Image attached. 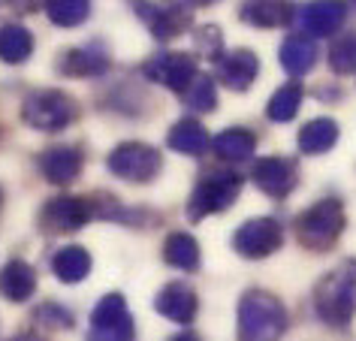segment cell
Masks as SVG:
<instances>
[{
	"instance_id": "1",
	"label": "cell",
	"mask_w": 356,
	"mask_h": 341,
	"mask_svg": "<svg viewBox=\"0 0 356 341\" xmlns=\"http://www.w3.org/2000/svg\"><path fill=\"white\" fill-rule=\"evenodd\" d=\"M314 314L326 326L344 329L356 317V260H341L320 278L311 293Z\"/></svg>"
},
{
	"instance_id": "2",
	"label": "cell",
	"mask_w": 356,
	"mask_h": 341,
	"mask_svg": "<svg viewBox=\"0 0 356 341\" xmlns=\"http://www.w3.org/2000/svg\"><path fill=\"white\" fill-rule=\"evenodd\" d=\"M287 332V308L269 290H245L238 299V341H278Z\"/></svg>"
},
{
	"instance_id": "3",
	"label": "cell",
	"mask_w": 356,
	"mask_h": 341,
	"mask_svg": "<svg viewBox=\"0 0 356 341\" xmlns=\"http://www.w3.org/2000/svg\"><path fill=\"white\" fill-rule=\"evenodd\" d=\"M293 227H296V239L302 248L311 251V254H326V251H332V245L341 239L347 227L344 205L341 200H332V196L317 200L305 212H299Z\"/></svg>"
},
{
	"instance_id": "4",
	"label": "cell",
	"mask_w": 356,
	"mask_h": 341,
	"mask_svg": "<svg viewBox=\"0 0 356 341\" xmlns=\"http://www.w3.org/2000/svg\"><path fill=\"white\" fill-rule=\"evenodd\" d=\"M245 178L233 173V169H215V173H206L193 187L188 205H184V214L188 221H202L209 214H220L227 212L229 205L236 203V196L242 193Z\"/></svg>"
},
{
	"instance_id": "5",
	"label": "cell",
	"mask_w": 356,
	"mask_h": 341,
	"mask_svg": "<svg viewBox=\"0 0 356 341\" xmlns=\"http://www.w3.org/2000/svg\"><path fill=\"white\" fill-rule=\"evenodd\" d=\"M76 100L58 88H40L31 91L22 103V118L28 127L42 130V133H55L64 130L67 124L76 121Z\"/></svg>"
},
{
	"instance_id": "6",
	"label": "cell",
	"mask_w": 356,
	"mask_h": 341,
	"mask_svg": "<svg viewBox=\"0 0 356 341\" xmlns=\"http://www.w3.org/2000/svg\"><path fill=\"white\" fill-rule=\"evenodd\" d=\"M106 166L115 178L145 184L151 178H157V173L163 169V154L148 142H121L109 151Z\"/></svg>"
},
{
	"instance_id": "7",
	"label": "cell",
	"mask_w": 356,
	"mask_h": 341,
	"mask_svg": "<svg viewBox=\"0 0 356 341\" xmlns=\"http://www.w3.org/2000/svg\"><path fill=\"white\" fill-rule=\"evenodd\" d=\"M284 245V227L278 218H251L233 232V251L245 260H266Z\"/></svg>"
},
{
	"instance_id": "8",
	"label": "cell",
	"mask_w": 356,
	"mask_h": 341,
	"mask_svg": "<svg viewBox=\"0 0 356 341\" xmlns=\"http://www.w3.org/2000/svg\"><path fill=\"white\" fill-rule=\"evenodd\" d=\"M136 326H133L130 308L121 293H106L91 314V335L88 341H133Z\"/></svg>"
},
{
	"instance_id": "9",
	"label": "cell",
	"mask_w": 356,
	"mask_h": 341,
	"mask_svg": "<svg viewBox=\"0 0 356 341\" xmlns=\"http://www.w3.org/2000/svg\"><path fill=\"white\" fill-rule=\"evenodd\" d=\"M97 218V203L91 196H55L42 205L40 230L46 232H76Z\"/></svg>"
},
{
	"instance_id": "10",
	"label": "cell",
	"mask_w": 356,
	"mask_h": 341,
	"mask_svg": "<svg viewBox=\"0 0 356 341\" xmlns=\"http://www.w3.org/2000/svg\"><path fill=\"white\" fill-rule=\"evenodd\" d=\"M347 19V3H332V0H317V3H299L293 6L290 24L296 28L299 37L317 40L332 37Z\"/></svg>"
},
{
	"instance_id": "11",
	"label": "cell",
	"mask_w": 356,
	"mask_h": 341,
	"mask_svg": "<svg viewBox=\"0 0 356 341\" xmlns=\"http://www.w3.org/2000/svg\"><path fill=\"white\" fill-rule=\"evenodd\" d=\"M145 76L175 94H188V88L197 82L200 70H197V61L184 55V51H163V55L151 58L145 64Z\"/></svg>"
},
{
	"instance_id": "12",
	"label": "cell",
	"mask_w": 356,
	"mask_h": 341,
	"mask_svg": "<svg viewBox=\"0 0 356 341\" xmlns=\"http://www.w3.org/2000/svg\"><path fill=\"white\" fill-rule=\"evenodd\" d=\"M251 178L254 184L260 187L266 196H275V200H284L296 191L299 184V166L296 160L284 157V154H269V157H260L251 169Z\"/></svg>"
},
{
	"instance_id": "13",
	"label": "cell",
	"mask_w": 356,
	"mask_h": 341,
	"mask_svg": "<svg viewBox=\"0 0 356 341\" xmlns=\"http://www.w3.org/2000/svg\"><path fill=\"white\" fill-rule=\"evenodd\" d=\"M136 15L148 24L154 40H175L191 28V6L184 3H136Z\"/></svg>"
},
{
	"instance_id": "14",
	"label": "cell",
	"mask_w": 356,
	"mask_h": 341,
	"mask_svg": "<svg viewBox=\"0 0 356 341\" xmlns=\"http://www.w3.org/2000/svg\"><path fill=\"white\" fill-rule=\"evenodd\" d=\"M40 173L46 182L51 184H73L79 175H82V166H85V157H82V148L76 145H55V148H46L40 154Z\"/></svg>"
},
{
	"instance_id": "15",
	"label": "cell",
	"mask_w": 356,
	"mask_h": 341,
	"mask_svg": "<svg viewBox=\"0 0 356 341\" xmlns=\"http://www.w3.org/2000/svg\"><path fill=\"white\" fill-rule=\"evenodd\" d=\"M154 311L163 314L166 320L184 323V326H188V323H193V317H197V311H200V299H197V293H193V287L181 284V281H172L154 296Z\"/></svg>"
},
{
	"instance_id": "16",
	"label": "cell",
	"mask_w": 356,
	"mask_h": 341,
	"mask_svg": "<svg viewBox=\"0 0 356 341\" xmlns=\"http://www.w3.org/2000/svg\"><path fill=\"white\" fill-rule=\"evenodd\" d=\"M257 76H260V58L251 49L227 51L218 61V79L227 88H233V91H248L257 82Z\"/></svg>"
},
{
	"instance_id": "17",
	"label": "cell",
	"mask_w": 356,
	"mask_h": 341,
	"mask_svg": "<svg viewBox=\"0 0 356 341\" xmlns=\"http://www.w3.org/2000/svg\"><path fill=\"white\" fill-rule=\"evenodd\" d=\"M37 293V272L28 260H10L0 269V296L10 302H28Z\"/></svg>"
},
{
	"instance_id": "18",
	"label": "cell",
	"mask_w": 356,
	"mask_h": 341,
	"mask_svg": "<svg viewBox=\"0 0 356 341\" xmlns=\"http://www.w3.org/2000/svg\"><path fill=\"white\" fill-rule=\"evenodd\" d=\"M109 70V55L97 46H79L60 55L58 61V73L64 76H79V79H91V76H103Z\"/></svg>"
},
{
	"instance_id": "19",
	"label": "cell",
	"mask_w": 356,
	"mask_h": 341,
	"mask_svg": "<svg viewBox=\"0 0 356 341\" xmlns=\"http://www.w3.org/2000/svg\"><path fill=\"white\" fill-rule=\"evenodd\" d=\"M338 136H341V127H338L335 118H311L308 124H302L296 145L302 154L317 157V154H326L329 148H335Z\"/></svg>"
},
{
	"instance_id": "20",
	"label": "cell",
	"mask_w": 356,
	"mask_h": 341,
	"mask_svg": "<svg viewBox=\"0 0 356 341\" xmlns=\"http://www.w3.org/2000/svg\"><path fill=\"white\" fill-rule=\"evenodd\" d=\"M278 61H281L284 73H290L296 79L305 76L317 64V42L308 37H299V33H290V37H284L278 49Z\"/></svg>"
},
{
	"instance_id": "21",
	"label": "cell",
	"mask_w": 356,
	"mask_h": 341,
	"mask_svg": "<svg viewBox=\"0 0 356 341\" xmlns=\"http://www.w3.org/2000/svg\"><path fill=\"white\" fill-rule=\"evenodd\" d=\"M166 145L178 151V154L200 157L211 148V136L197 118H181L172 124V130H169V136H166Z\"/></svg>"
},
{
	"instance_id": "22",
	"label": "cell",
	"mask_w": 356,
	"mask_h": 341,
	"mask_svg": "<svg viewBox=\"0 0 356 341\" xmlns=\"http://www.w3.org/2000/svg\"><path fill=\"white\" fill-rule=\"evenodd\" d=\"M51 272L58 275L60 284H79L91 272V254L82 245H67L51 257Z\"/></svg>"
},
{
	"instance_id": "23",
	"label": "cell",
	"mask_w": 356,
	"mask_h": 341,
	"mask_svg": "<svg viewBox=\"0 0 356 341\" xmlns=\"http://www.w3.org/2000/svg\"><path fill=\"white\" fill-rule=\"evenodd\" d=\"M211 148L220 160H229V164H242L257 151V136L245 127H227L224 133H218L211 139Z\"/></svg>"
},
{
	"instance_id": "24",
	"label": "cell",
	"mask_w": 356,
	"mask_h": 341,
	"mask_svg": "<svg viewBox=\"0 0 356 341\" xmlns=\"http://www.w3.org/2000/svg\"><path fill=\"white\" fill-rule=\"evenodd\" d=\"M163 260L172 269L193 272V269H200V241L191 232H169L163 241Z\"/></svg>"
},
{
	"instance_id": "25",
	"label": "cell",
	"mask_w": 356,
	"mask_h": 341,
	"mask_svg": "<svg viewBox=\"0 0 356 341\" xmlns=\"http://www.w3.org/2000/svg\"><path fill=\"white\" fill-rule=\"evenodd\" d=\"M302 100H305V88H302L299 82L281 85L278 91L269 97V103H266V118L275 121V124H287L299 115Z\"/></svg>"
},
{
	"instance_id": "26",
	"label": "cell",
	"mask_w": 356,
	"mask_h": 341,
	"mask_svg": "<svg viewBox=\"0 0 356 341\" xmlns=\"http://www.w3.org/2000/svg\"><path fill=\"white\" fill-rule=\"evenodd\" d=\"M33 55V33L22 24H0V61L24 64Z\"/></svg>"
},
{
	"instance_id": "27",
	"label": "cell",
	"mask_w": 356,
	"mask_h": 341,
	"mask_svg": "<svg viewBox=\"0 0 356 341\" xmlns=\"http://www.w3.org/2000/svg\"><path fill=\"white\" fill-rule=\"evenodd\" d=\"M238 15L254 28H281V24L290 22L293 6L278 3V0H260V3H242Z\"/></svg>"
},
{
	"instance_id": "28",
	"label": "cell",
	"mask_w": 356,
	"mask_h": 341,
	"mask_svg": "<svg viewBox=\"0 0 356 341\" xmlns=\"http://www.w3.org/2000/svg\"><path fill=\"white\" fill-rule=\"evenodd\" d=\"M329 67L335 76H353L356 73V31L338 33L329 46Z\"/></svg>"
},
{
	"instance_id": "29",
	"label": "cell",
	"mask_w": 356,
	"mask_h": 341,
	"mask_svg": "<svg viewBox=\"0 0 356 341\" xmlns=\"http://www.w3.org/2000/svg\"><path fill=\"white\" fill-rule=\"evenodd\" d=\"M46 15L58 28H76V24H82L91 15V3L88 0H49Z\"/></svg>"
},
{
	"instance_id": "30",
	"label": "cell",
	"mask_w": 356,
	"mask_h": 341,
	"mask_svg": "<svg viewBox=\"0 0 356 341\" xmlns=\"http://www.w3.org/2000/svg\"><path fill=\"white\" fill-rule=\"evenodd\" d=\"M184 103H188V109L193 112H215L218 109V88H215V79L211 76H197V82L188 88V94H184Z\"/></svg>"
},
{
	"instance_id": "31",
	"label": "cell",
	"mask_w": 356,
	"mask_h": 341,
	"mask_svg": "<svg viewBox=\"0 0 356 341\" xmlns=\"http://www.w3.org/2000/svg\"><path fill=\"white\" fill-rule=\"evenodd\" d=\"M33 320H40L42 326H49V329H70L73 326V314H70L67 308H60V305H55V302H46L42 308H37Z\"/></svg>"
},
{
	"instance_id": "32",
	"label": "cell",
	"mask_w": 356,
	"mask_h": 341,
	"mask_svg": "<svg viewBox=\"0 0 356 341\" xmlns=\"http://www.w3.org/2000/svg\"><path fill=\"white\" fill-rule=\"evenodd\" d=\"M197 42H200V49L202 51H209V58L211 55H220V31L215 28V24H206V28H200V33H197Z\"/></svg>"
},
{
	"instance_id": "33",
	"label": "cell",
	"mask_w": 356,
	"mask_h": 341,
	"mask_svg": "<svg viewBox=\"0 0 356 341\" xmlns=\"http://www.w3.org/2000/svg\"><path fill=\"white\" fill-rule=\"evenodd\" d=\"M169 341H200V335H197V332H181V335H175V338H169Z\"/></svg>"
},
{
	"instance_id": "34",
	"label": "cell",
	"mask_w": 356,
	"mask_h": 341,
	"mask_svg": "<svg viewBox=\"0 0 356 341\" xmlns=\"http://www.w3.org/2000/svg\"><path fill=\"white\" fill-rule=\"evenodd\" d=\"M13 341H42L40 335H15Z\"/></svg>"
},
{
	"instance_id": "35",
	"label": "cell",
	"mask_w": 356,
	"mask_h": 341,
	"mask_svg": "<svg viewBox=\"0 0 356 341\" xmlns=\"http://www.w3.org/2000/svg\"><path fill=\"white\" fill-rule=\"evenodd\" d=\"M0 209H3V191H0Z\"/></svg>"
}]
</instances>
